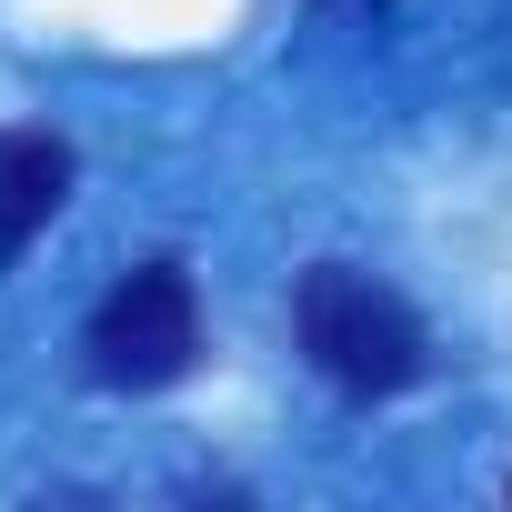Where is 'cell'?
<instances>
[{
	"mask_svg": "<svg viewBox=\"0 0 512 512\" xmlns=\"http://www.w3.org/2000/svg\"><path fill=\"white\" fill-rule=\"evenodd\" d=\"M292 332L312 352L322 382H342L352 402H382L402 382H422V322L392 282L352 272V262H312L302 292H292Z\"/></svg>",
	"mask_w": 512,
	"mask_h": 512,
	"instance_id": "cell-1",
	"label": "cell"
},
{
	"mask_svg": "<svg viewBox=\"0 0 512 512\" xmlns=\"http://www.w3.org/2000/svg\"><path fill=\"white\" fill-rule=\"evenodd\" d=\"M81 352H91V372H101L111 392H161V382H181V372L201 362V292H191V272H181V262L121 272V282L101 292Z\"/></svg>",
	"mask_w": 512,
	"mask_h": 512,
	"instance_id": "cell-2",
	"label": "cell"
},
{
	"mask_svg": "<svg viewBox=\"0 0 512 512\" xmlns=\"http://www.w3.org/2000/svg\"><path fill=\"white\" fill-rule=\"evenodd\" d=\"M71 201V141L61 131H0V272L31 251V231Z\"/></svg>",
	"mask_w": 512,
	"mask_h": 512,
	"instance_id": "cell-3",
	"label": "cell"
}]
</instances>
